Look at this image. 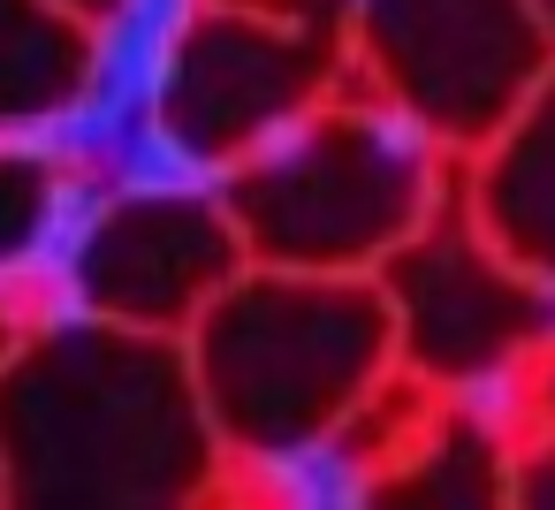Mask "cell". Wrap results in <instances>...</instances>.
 I'll return each mask as SVG.
<instances>
[{
  "instance_id": "cell-1",
  "label": "cell",
  "mask_w": 555,
  "mask_h": 510,
  "mask_svg": "<svg viewBox=\"0 0 555 510\" xmlns=\"http://www.w3.org/2000/svg\"><path fill=\"white\" fill-rule=\"evenodd\" d=\"M214 472L221 442L176 335L85 313L0 358V502L160 510Z\"/></svg>"
},
{
  "instance_id": "cell-2",
  "label": "cell",
  "mask_w": 555,
  "mask_h": 510,
  "mask_svg": "<svg viewBox=\"0 0 555 510\" xmlns=\"http://www.w3.org/2000/svg\"><path fill=\"white\" fill-rule=\"evenodd\" d=\"M206 426L236 457H305L396 373V320L365 275L236 267L183 328Z\"/></svg>"
},
{
  "instance_id": "cell-3",
  "label": "cell",
  "mask_w": 555,
  "mask_h": 510,
  "mask_svg": "<svg viewBox=\"0 0 555 510\" xmlns=\"http://www.w3.org/2000/svg\"><path fill=\"white\" fill-rule=\"evenodd\" d=\"M221 206L259 267L373 275L441 206V176L396 107H312L236 161Z\"/></svg>"
},
{
  "instance_id": "cell-4",
  "label": "cell",
  "mask_w": 555,
  "mask_h": 510,
  "mask_svg": "<svg viewBox=\"0 0 555 510\" xmlns=\"http://www.w3.org/2000/svg\"><path fill=\"white\" fill-rule=\"evenodd\" d=\"M350 62V0H191L153 85V130L191 168H236L312 115Z\"/></svg>"
},
{
  "instance_id": "cell-5",
  "label": "cell",
  "mask_w": 555,
  "mask_h": 510,
  "mask_svg": "<svg viewBox=\"0 0 555 510\" xmlns=\"http://www.w3.org/2000/svg\"><path fill=\"white\" fill-rule=\"evenodd\" d=\"M350 47L434 153H479L555 69L532 0H350Z\"/></svg>"
},
{
  "instance_id": "cell-6",
  "label": "cell",
  "mask_w": 555,
  "mask_h": 510,
  "mask_svg": "<svg viewBox=\"0 0 555 510\" xmlns=\"http://www.w3.org/2000/svg\"><path fill=\"white\" fill-rule=\"evenodd\" d=\"M380 297L396 320V366L426 388H479L555 350V290L502 259L464 206H434L380 259Z\"/></svg>"
},
{
  "instance_id": "cell-7",
  "label": "cell",
  "mask_w": 555,
  "mask_h": 510,
  "mask_svg": "<svg viewBox=\"0 0 555 510\" xmlns=\"http://www.w3.org/2000/svg\"><path fill=\"white\" fill-rule=\"evenodd\" d=\"M236 267H244V244H236L229 206L206 191H183V183H153V191L107 199L85 221L69 282H77L85 313H100V320L183 335Z\"/></svg>"
},
{
  "instance_id": "cell-8",
  "label": "cell",
  "mask_w": 555,
  "mask_h": 510,
  "mask_svg": "<svg viewBox=\"0 0 555 510\" xmlns=\"http://www.w3.org/2000/svg\"><path fill=\"white\" fill-rule=\"evenodd\" d=\"M456 206L502 259H517L525 275H540L555 290V69L472 153V176H464Z\"/></svg>"
},
{
  "instance_id": "cell-9",
  "label": "cell",
  "mask_w": 555,
  "mask_h": 510,
  "mask_svg": "<svg viewBox=\"0 0 555 510\" xmlns=\"http://www.w3.org/2000/svg\"><path fill=\"white\" fill-rule=\"evenodd\" d=\"M100 85V31L54 0H0V138L77 115Z\"/></svg>"
},
{
  "instance_id": "cell-10",
  "label": "cell",
  "mask_w": 555,
  "mask_h": 510,
  "mask_svg": "<svg viewBox=\"0 0 555 510\" xmlns=\"http://www.w3.org/2000/svg\"><path fill=\"white\" fill-rule=\"evenodd\" d=\"M509 495V457L479 411H426L403 457L373 472V502H418V510H479Z\"/></svg>"
},
{
  "instance_id": "cell-11",
  "label": "cell",
  "mask_w": 555,
  "mask_h": 510,
  "mask_svg": "<svg viewBox=\"0 0 555 510\" xmlns=\"http://www.w3.org/2000/svg\"><path fill=\"white\" fill-rule=\"evenodd\" d=\"M54 214H62L54 161H39V153H24V145L0 138V275H16L24 259H39Z\"/></svg>"
},
{
  "instance_id": "cell-12",
  "label": "cell",
  "mask_w": 555,
  "mask_h": 510,
  "mask_svg": "<svg viewBox=\"0 0 555 510\" xmlns=\"http://www.w3.org/2000/svg\"><path fill=\"white\" fill-rule=\"evenodd\" d=\"M509 495H517V502H532V510H555V434L509 464Z\"/></svg>"
},
{
  "instance_id": "cell-13",
  "label": "cell",
  "mask_w": 555,
  "mask_h": 510,
  "mask_svg": "<svg viewBox=\"0 0 555 510\" xmlns=\"http://www.w3.org/2000/svg\"><path fill=\"white\" fill-rule=\"evenodd\" d=\"M62 16H77V24H92V31H107L115 16H130V0H54Z\"/></svg>"
},
{
  "instance_id": "cell-14",
  "label": "cell",
  "mask_w": 555,
  "mask_h": 510,
  "mask_svg": "<svg viewBox=\"0 0 555 510\" xmlns=\"http://www.w3.org/2000/svg\"><path fill=\"white\" fill-rule=\"evenodd\" d=\"M9 350H16V313L0 305V358H9Z\"/></svg>"
},
{
  "instance_id": "cell-15",
  "label": "cell",
  "mask_w": 555,
  "mask_h": 510,
  "mask_svg": "<svg viewBox=\"0 0 555 510\" xmlns=\"http://www.w3.org/2000/svg\"><path fill=\"white\" fill-rule=\"evenodd\" d=\"M532 9H540V24H547V39H555V0H532Z\"/></svg>"
}]
</instances>
